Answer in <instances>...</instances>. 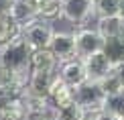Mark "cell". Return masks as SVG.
<instances>
[{
	"label": "cell",
	"instance_id": "cell-1",
	"mask_svg": "<svg viewBox=\"0 0 124 120\" xmlns=\"http://www.w3.org/2000/svg\"><path fill=\"white\" fill-rule=\"evenodd\" d=\"M29 59H31V47L24 43L20 33L0 45V65L8 69L10 73H14L18 83H23V86H27V80L31 75Z\"/></svg>",
	"mask_w": 124,
	"mask_h": 120
},
{
	"label": "cell",
	"instance_id": "cell-2",
	"mask_svg": "<svg viewBox=\"0 0 124 120\" xmlns=\"http://www.w3.org/2000/svg\"><path fill=\"white\" fill-rule=\"evenodd\" d=\"M73 98H75V102L85 110V114H92V112H98V110L104 108L106 94H104V90H102L100 81L85 80V81H81L79 86L73 88Z\"/></svg>",
	"mask_w": 124,
	"mask_h": 120
},
{
	"label": "cell",
	"instance_id": "cell-3",
	"mask_svg": "<svg viewBox=\"0 0 124 120\" xmlns=\"http://www.w3.org/2000/svg\"><path fill=\"white\" fill-rule=\"evenodd\" d=\"M53 24L49 23V20H43V18H35L31 20L29 24H24L23 29L18 31L20 37L24 39V43L31 47V51L35 49H43V47H47L51 35H53Z\"/></svg>",
	"mask_w": 124,
	"mask_h": 120
},
{
	"label": "cell",
	"instance_id": "cell-4",
	"mask_svg": "<svg viewBox=\"0 0 124 120\" xmlns=\"http://www.w3.org/2000/svg\"><path fill=\"white\" fill-rule=\"evenodd\" d=\"M94 16V0H61V18L73 27H84Z\"/></svg>",
	"mask_w": 124,
	"mask_h": 120
},
{
	"label": "cell",
	"instance_id": "cell-5",
	"mask_svg": "<svg viewBox=\"0 0 124 120\" xmlns=\"http://www.w3.org/2000/svg\"><path fill=\"white\" fill-rule=\"evenodd\" d=\"M73 39H75V57L77 59H84V57L92 55V53H98L104 47V39L100 37V33L96 29L79 27L73 33Z\"/></svg>",
	"mask_w": 124,
	"mask_h": 120
},
{
	"label": "cell",
	"instance_id": "cell-6",
	"mask_svg": "<svg viewBox=\"0 0 124 120\" xmlns=\"http://www.w3.org/2000/svg\"><path fill=\"white\" fill-rule=\"evenodd\" d=\"M47 49L57 57L59 63L63 61H69L75 57V39H73V33L69 31H53L49 43H47Z\"/></svg>",
	"mask_w": 124,
	"mask_h": 120
},
{
	"label": "cell",
	"instance_id": "cell-7",
	"mask_svg": "<svg viewBox=\"0 0 124 120\" xmlns=\"http://www.w3.org/2000/svg\"><path fill=\"white\" fill-rule=\"evenodd\" d=\"M81 61H84L85 77H87V80H92V81H100V80H104V77L112 71V67H114L110 61H108V57L102 53V51L87 55V57H84Z\"/></svg>",
	"mask_w": 124,
	"mask_h": 120
},
{
	"label": "cell",
	"instance_id": "cell-8",
	"mask_svg": "<svg viewBox=\"0 0 124 120\" xmlns=\"http://www.w3.org/2000/svg\"><path fill=\"white\" fill-rule=\"evenodd\" d=\"M55 73H57V77H59L63 83H67V86H71V88L79 86L81 81L87 80V77H85V69H84V61L77 59V57L59 63V67H57Z\"/></svg>",
	"mask_w": 124,
	"mask_h": 120
},
{
	"label": "cell",
	"instance_id": "cell-9",
	"mask_svg": "<svg viewBox=\"0 0 124 120\" xmlns=\"http://www.w3.org/2000/svg\"><path fill=\"white\" fill-rule=\"evenodd\" d=\"M59 67V61L47 47L43 49H35L31 51V59H29V69L35 73H55Z\"/></svg>",
	"mask_w": 124,
	"mask_h": 120
},
{
	"label": "cell",
	"instance_id": "cell-10",
	"mask_svg": "<svg viewBox=\"0 0 124 120\" xmlns=\"http://www.w3.org/2000/svg\"><path fill=\"white\" fill-rule=\"evenodd\" d=\"M6 14L16 23L18 31L23 29L24 24H29L31 20L39 18L37 12H35V8H33V4H31L29 0H14V2H10V8H8Z\"/></svg>",
	"mask_w": 124,
	"mask_h": 120
},
{
	"label": "cell",
	"instance_id": "cell-11",
	"mask_svg": "<svg viewBox=\"0 0 124 120\" xmlns=\"http://www.w3.org/2000/svg\"><path fill=\"white\" fill-rule=\"evenodd\" d=\"M53 80H55V73H35V71H31L27 86H24V94L49 98V90H51Z\"/></svg>",
	"mask_w": 124,
	"mask_h": 120
},
{
	"label": "cell",
	"instance_id": "cell-12",
	"mask_svg": "<svg viewBox=\"0 0 124 120\" xmlns=\"http://www.w3.org/2000/svg\"><path fill=\"white\" fill-rule=\"evenodd\" d=\"M49 100H51V104H53V108H63V106H69L71 102H75L73 88L67 86V83H63L57 77V73H55V80H53V83H51Z\"/></svg>",
	"mask_w": 124,
	"mask_h": 120
},
{
	"label": "cell",
	"instance_id": "cell-13",
	"mask_svg": "<svg viewBox=\"0 0 124 120\" xmlns=\"http://www.w3.org/2000/svg\"><path fill=\"white\" fill-rule=\"evenodd\" d=\"M33 4L35 12L43 20H55L61 18V0H29Z\"/></svg>",
	"mask_w": 124,
	"mask_h": 120
},
{
	"label": "cell",
	"instance_id": "cell-14",
	"mask_svg": "<svg viewBox=\"0 0 124 120\" xmlns=\"http://www.w3.org/2000/svg\"><path fill=\"white\" fill-rule=\"evenodd\" d=\"M122 29V16H98L96 18V31L100 33L102 39L120 37Z\"/></svg>",
	"mask_w": 124,
	"mask_h": 120
},
{
	"label": "cell",
	"instance_id": "cell-15",
	"mask_svg": "<svg viewBox=\"0 0 124 120\" xmlns=\"http://www.w3.org/2000/svg\"><path fill=\"white\" fill-rule=\"evenodd\" d=\"M102 53L108 57L112 65H118L124 61V39L122 37H112V39H104V47Z\"/></svg>",
	"mask_w": 124,
	"mask_h": 120
},
{
	"label": "cell",
	"instance_id": "cell-16",
	"mask_svg": "<svg viewBox=\"0 0 124 120\" xmlns=\"http://www.w3.org/2000/svg\"><path fill=\"white\" fill-rule=\"evenodd\" d=\"M102 110H106L108 114L116 116L118 120H124V90L118 92V94H112V96H106Z\"/></svg>",
	"mask_w": 124,
	"mask_h": 120
},
{
	"label": "cell",
	"instance_id": "cell-17",
	"mask_svg": "<svg viewBox=\"0 0 124 120\" xmlns=\"http://www.w3.org/2000/svg\"><path fill=\"white\" fill-rule=\"evenodd\" d=\"M85 116V110L77 102H71L63 108H55V120H84Z\"/></svg>",
	"mask_w": 124,
	"mask_h": 120
},
{
	"label": "cell",
	"instance_id": "cell-18",
	"mask_svg": "<svg viewBox=\"0 0 124 120\" xmlns=\"http://www.w3.org/2000/svg\"><path fill=\"white\" fill-rule=\"evenodd\" d=\"M94 12L98 16H120V0H94Z\"/></svg>",
	"mask_w": 124,
	"mask_h": 120
},
{
	"label": "cell",
	"instance_id": "cell-19",
	"mask_svg": "<svg viewBox=\"0 0 124 120\" xmlns=\"http://www.w3.org/2000/svg\"><path fill=\"white\" fill-rule=\"evenodd\" d=\"M14 35H18L16 23H14L8 14H0V45L6 43V41H10Z\"/></svg>",
	"mask_w": 124,
	"mask_h": 120
},
{
	"label": "cell",
	"instance_id": "cell-20",
	"mask_svg": "<svg viewBox=\"0 0 124 120\" xmlns=\"http://www.w3.org/2000/svg\"><path fill=\"white\" fill-rule=\"evenodd\" d=\"M100 86H102V90H104L106 96H112V94H118V92H122V90H124L122 83L118 81V77L112 73V71L104 77V80H100Z\"/></svg>",
	"mask_w": 124,
	"mask_h": 120
},
{
	"label": "cell",
	"instance_id": "cell-21",
	"mask_svg": "<svg viewBox=\"0 0 124 120\" xmlns=\"http://www.w3.org/2000/svg\"><path fill=\"white\" fill-rule=\"evenodd\" d=\"M20 86V88H24L23 83H18V80L14 77V73H10L8 69H4L2 65H0V86Z\"/></svg>",
	"mask_w": 124,
	"mask_h": 120
},
{
	"label": "cell",
	"instance_id": "cell-22",
	"mask_svg": "<svg viewBox=\"0 0 124 120\" xmlns=\"http://www.w3.org/2000/svg\"><path fill=\"white\" fill-rule=\"evenodd\" d=\"M87 120H118V118L112 116V114H108L106 110H98V112L87 114Z\"/></svg>",
	"mask_w": 124,
	"mask_h": 120
},
{
	"label": "cell",
	"instance_id": "cell-23",
	"mask_svg": "<svg viewBox=\"0 0 124 120\" xmlns=\"http://www.w3.org/2000/svg\"><path fill=\"white\" fill-rule=\"evenodd\" d=\"M112 73L118 77V81H120V83H122V88H124V61L112 67Z\"/></svg>",
	"mask_w": 124,
	"mask_h": 120
},
{
	"label": "cell",
	"instance_id": "cell-24",
	"mask_svg": "<svg viewBox=\"0 0 124 120\" xmlns=\"http://www.w3.org/2000/svg\"><path fill=\"white\" fill-rule=\"evenodd\" d=\"M120 16H124V0H120Z\"/></svg>",
	"mask_w": 124,
	"mask_h": 120
},
{
	"label": "cell",
	"instance_id": "cell-25",
	"mask_svg": "<svg viewBox=\"0 0 124 120\" xmlns=\"http://www.w3.org/2000/svg\"><path fill=\"white\" fill-rule=\"evenodd\" d=\"M120 37L124 39V16H122V29H120Z\"/></svg>",
	"mask_w": 124,
	"mask_h": 120
},
{
	"label": "cell",
	"instance_id": "cell-26",
	"mask_svg": "<svg viewBox=\"0 0 124 120\" xmlns=\"http://www.w3.org/2000/svg\"><path fill=\"white\" fill-rule=\"evenodd\" d=\"M84 120H87V116H85V118H84Z\"/></svg>",
	"mask_w": 124,
	"mask_h": 120
}]
</instances>
